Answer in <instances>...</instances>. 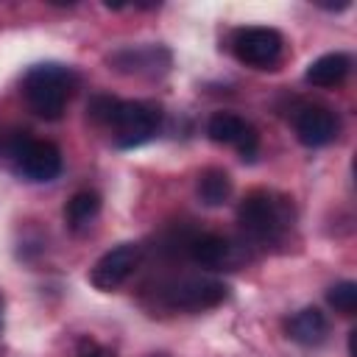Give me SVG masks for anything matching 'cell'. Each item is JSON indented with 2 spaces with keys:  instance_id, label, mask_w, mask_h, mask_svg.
I'll list each match as a JSON object with an SVG mask.
<instances>
[{
  "instance_id": "6da1fadb",
  "label": "cell",
  "mask_w": 357,
  "mask_h": 357,
  "mask_svg": "<svg viewBox=\"0 0 357 357\" xmlns=\"http://www.w3.org/2000/svg\"><path fill=\"white\" fill-rule=\"evenodd\" d=\"M296 212L290 198L273 192V190H254L240 201L237 209V223L245 231L248 240L259 245H273L279 243L290 229H293Z\"/></svg>"
},
{
  "instance_id": "7a4b0ae2",
  "label": "cell",
  "mask_w": 357,
  "mask_h": 357,
  "mask_svg": "<svg viewBox=\"0 0 357 357\" xmlns=\"http://www.w3.org/2000/svg\"><path fill=\"white\" fill-rule=\"evenodd\" d=\"M78 86V75L56 61L33 64L22 78V95L33 114L45 120H59L64 114L67 100Z\"/></svg>"
},
{
  "instance_id": "3957f363",
  "label": "cell",
  "mask_w": 357,
  "mask_h": 357,
  "mask_svg": "<svg viewBox=\"0 0 357 357\" xmlns=\"http://www.w3.org/2000/svg\"><path fill=\"white\" fill-rule=\"evenodd\" d=\"M8 159L14 173L25 181L45 184L61 173V151L47 139H36L28 131H14L8 137Z\"/></svg>"
},
{
  "instance_id": "277c9868",
  "label": "cell",
  "mask_w": 357,
  "mask_h": 357,
  "mask_svg": "<svg viewBox=\"0 0 357 357\" xmlns=\"http://www.w3.org/2000/svg\"><path fill=\"white\" fill-rule=\"evenodd\" d=\"M162 109L148 100H117L109 128L117 148H139L159 134Z\"/></svg>"
},
{
  "instance_id": "5b68a950",
  "label": "cell",
  "mask_w": 357,
  "mask_h": 357,
  "mask_svg": "<svg viewBox=\"0 0 357 357\" xmlns=\"http://www.w3.org/2000/svg\"><path fill=\"white\" fill-rule=\"evenodd\" d=\"M162 304L170 310H187V312H201V310H212L220 301H226L229 287L218 279H206V276H184V279H173L167 282L162 290Z\"/></svg>"
},
{
  "instance_id": "8992f818",
  "label": "cell",
  "mask_w": 357,
  "mask_h": 357,
  "mask_svg": "<svg viewBox=\"0 0 357 357\" xmlns=\"http://www.w3.org/2000/svg\"><path fill=\"white\" fill-rule=\"evenodd\" d=\"M231 50H234L237 61H243L248 67H257V70H268L282 59L284 39L276 28L243 25L231 33Z\"/></svg>"
},
{
  "instance_id": "52a82bcc",
  "label": "cell",
  "mask_w": 357,
  "mask_h": 357,
  "mask_svg": "<svg viewBox=\"0 0 357 357\" xmlns=\"http://www.w3.org/2000/svg\"><path fill=\"white\" fill-rule=\"evenodd\" d=\"M142 259V245L137 243H120L114 248H109L89 271V282L98 290H117L137 268Z\"/></svg>"
},
{
  "instance_id": "ba28073f",
  "label": "cell",
  "mask_w": 357,
  "mask_h": 357,
  "mask_svg": "<svg viewBox=\"0 0 357 357\" xmlns=\"http://www.w3.org/2000/svg\"><path fill=\"white\" fill-rule=\"evenodd\" d=\"M206 134L212 142H220V145H231L240 159L245 162H254L257 159V151H259V134L251 123H245L240 114H231V112H215L206 123Z\"/></svg>"
},
{
  "instance_id": "9c48e42d",
  "label": "cell",
  "mask_w": 357,
  "mask_h": 357,
  "mask_svg": "<svg viewBox=\"0 0 357 357\" xmlns=\"http://www.w3.org/2000/svg\"><path fill=\"white\" fill-rule=\"evenodd\" d=\"M184 248H187V254L195 265L209 268V271L231 268L237 262V245L229 237L215 234V231H201V234L187 237Z\"/></svg>"
},
{
  "instance_id": "30bf717a",
  "label": "cell",
  "mask_w": 357,
  "mask_h": 357,
  "mask_svg": "<svg viewBox=\"0 0 357 357\" xmlns=\"http://www.w3.org/2000/svg\"><path fill=\"white\" fill-rule=\"evenodd\" d=\"M296 137L307 148H324L337 137V117L326 106H304L293 120Z\"/></svg>"
},
{
  "instance_id": "8fae6325",
  "label": "cell",
  "mask_w": 357,
  "mask_h": 357,
  "mask_svg": "<svg viewBox=\"0 0 357 357\" xmlns=\"http://www.w3.org/2000/svg\"><path fill=\"white\" fill-rule=\"evenodd\" d=\"M120 73H137V75H156L165 73L170 64V53L159 45L145 47H123L109 59Z\"/></svg>"
},
{
  "instance_id": "7c38bea8",
  "label": "cell",
  "mask_w": 357,
  "mask_h": 357,
  "mask_svg": "<svg viewBox=\"0 0 357 357\" xmlns=\"http://www.w3.org/2000/svg\"><path fill=\"white\" fill-rule=\"evenodd\" d=\"M284 332L298 346H321L329 335V318L318 307H304L287 318Z\"/></svg>"
},
{
  "instance_id": "4fadbf2b",
  "label": "cell",
  "mask_w": 357,
  "mask_h": 357,
  "mask_svg": "<svg viewBox=\"0 0 357 357\" xmlns=\"http://www.w3.org/2000/svg\"><path fill=\"white\" fill-rule=\"evenodd\" d=\"M349 70H351L349 53L335 50V53H324L315 61H310V67L304 73V81L312 84V86H337V84H343Z\"/></svg>"
},
{
  "instance_id": "5bb4252c",
  "label": "cell",
  "mask_w": 357,
  "mask_h": 357,
  "mask_svg": "<svg viewBox=\"0 0 357 357\" xmlns=\"http://www.w3.org/2000/svg\"><path fill=\"white\" fill-rule=\"evenodd\" d=\"M98 212H100V195L95 190H78L64 204V223L70 231H84L95 223Z\"/></svg>"
},
{
  "instance_id": "9a60e30c",
  "label": "cell",
  "mask_w": 357,
  "mask_h": 357,
  "mask_svg": "<svg viewBox=\"0 0 357 357\" xmlns=\"http://www.w3.org/2000/svg\"><path fill=\"white\" fill-rule=\"evenodd\" d=\"M231 192V178L226 170L220 167H206L201 176H198V198L206 204V206H220L226 204Z\"/></svg>"
},
{
  "instance_id": "2e32d148",
  "label": "cell",
  "mask_w": 357,
  "mask_h": 357,
  "mask_svg": "<svg viewBox=\"0 0 357 357\" xmlns=\"http://www.w3.org/2000/svg\"><path fill=\"white\" fill-rule=\"evenodd\" d=\"M326 301H329V307H335L340 315H354V310H357V282L343 279V282L332 284V287L326 290Z\"/></svg>"
},
{
  "instance_id": "e0dca14e",
  "label": "cell",
  "mask_w": 357,
  "mask_h": 357,
  "mask_svg": "<svg viewBox=\"0 0 357 357\" xmlns=\"http://www.w3.org/2000/svg\"><path fill=\"white\" fill-rule=\"evenodd\" d=\"M78 357H112L106 349H100V346H95V343H89V349L86 351H81Z\"/></svg>"
},
{
  "instance_id": "ac0fdd59",
  "label": "cell",
  "mask_w": 357,
  "mask_h": 357,
  "mask_svg": "<svg viewBox=\"0 0 357 357\" xmlns=\"http://www.w3.org/2000/svg\"><path fill=\"white\" fill-rule=\"evenodd\" d=\"M151 357H167V354H151Z\"/></svg>"
}]
</instances>
